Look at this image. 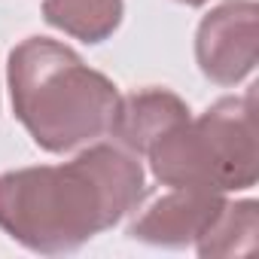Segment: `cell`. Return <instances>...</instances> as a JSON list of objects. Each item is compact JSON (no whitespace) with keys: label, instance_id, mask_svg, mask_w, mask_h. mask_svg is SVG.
Returning <instances> with one entry per match:
<instances>
[{"label":"cell","instance_id":"obj_1","mask_svg":"<svg viewBox=\"0 0 259 259\" xmlns=\"http://www.w3.org/2000/svg\"><path fill=\"white\" fill-rule=\"evenodd\" d=\"M147 198L141 156L95 141L70 162L0 174V229L40 256H64L119 226Z\"/></svg>","mask_w":259,"mask_h":259},{"label":"cell","instance_id":"obj_2","mask_svg":"<svg viewBox=\"0 0 259 259\" xmlns=\"http://www.w3.org/2000/svg\"><path fill=\"white\" fill-rule=\"evenodd\" d=\"M7 82L16 119L28 138L52 156L107 138L122 98L110 76L52 37L22 40L10 52Z\"/></svg>","mask_w":259,"mask_h":259},{"label":"cell","instance_id":"obj_3","mask_svg":"<svg viewBox=\"0 0 259 259\" xmlns=\"http://www.w3.org/2000/svg\"><path fill=\"white\" fill-rule=\"evenodd\" d=\"M153 177L168 189L241 192L259 177L256 153V85L213 101L198 119L165 132L144 153Z\"/></svg>","mask_w":259,"mask_h":259},{"label":"cell","instance_id":"obj_4","mask_svg":"<svg viewBox=\"0 0 259 259\" xmlns=\"http://www.w3.org/2000/svg\"><path fill=\"white\" fill-rule=\"evenodd\" d=\"M256 0H229L198 22L195 61L210 82L229 89L256 70Z\"/></svg>","mask_w":259,"mask_h":259},{"label":"cell","instance_id":"obj_5","mask_svg":"<svg viewBox=\"0 0 259 259\" xmlns=\"http://www.w3.org/2000/svg\"><path fill=\"white\" fill-rule=\"evenodd\" d=\"M223 204H226L223 192L171 189L162 198H156L153 204L138 207L125 235L132 241H141L150 247H165V250L195 247V241L210 229V223L217 220Z\"/></svg>","mask_w":259,"mask_h":259},{"label":"cell","instance_id":"obj_6","mask_svg":"<svg viewBox=\"0 0 259 259\" xmlns=\"http://www.w3.org/2000/svg\"><path fill=\"white\" fill-rule=\"evenodd\" d=\"M192 110L177 92L165 85H144L119 98L110 138H116V144L128 153L144 156L165 132L186 122Z\"/></svg>","mask_w":259,"mask_h":259},{"label":"cell","instance_id":"obj_7","mask_svg":"<svg viewBox=\"0 0 259 259\" xmlns=\"http://www.w3.org/2000/svg\"><path fill=\"white\" fill-rule=\"evenodd\" d=\"M43 19L67 37L98 46L119 31L125 0H43Z\"/></svg>","mask_w":259,"mask_h":259},{"label":"cell","instance_id":"obj_8","mask_svg":"<svg viewBox=\"0 0 259 259\" xmlns=\"http://www.w3.org/2000/svg\"><path fill=\"white\" fill-rule=\"evenodd\" d=\"M259 235V204L253 198L229 201L210 223V229L195 241V253L201 259H220V256H238L253 253Z\"/></svg>","mask_w":259,"mask_h":259},{"label":"cell","instance_id":"obj_9","mask_svg":"<svg viewBox=\"0 0 259 259\" xmlns=\"http://www.w3.org/2000/svg\"><path fill=\"white\" fill-rule=\"evenodd\" d=\"M177 4H183V7H204V4H210V0H177Z\"/></svg>","mask_w":259,"mask_h":259}]
</instances>
